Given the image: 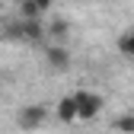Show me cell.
I'll return each mask as SVG.
<instances>
[{"instance_id":"cell-1","label":"cell","mask_w":134,"mask_h":134,"mask_svg":"<svg viewBox=\"0 0 134 134\" xmlns=\"http://www.w3.org/2000/svg\"><path fill=\"white\" fill-rule=\"evenodd\" d=\"M7 35L16 38V42H29V45H35L45 38V26L42 19H13L7 26Z\"/></svg>"},{"instance_id":"cell-2","label":"cell","mask_w":134,"mask_h":134,"mask_svg":"<svg viewBox=\"0 0 134 134\" xmlns=\"http://www.w3.org/2000/svg\"><path fill=\"white\" fill-rule=\"evenodd\" d=\"M74 102H77V121H93L96 115L102 112V96L90 93V90H77Z\"/></svg>"},{"instance_id":"cell-3","label":"cell","mask_w":134,"mask_h":134,"mask_svg":"<svg viewBox=\"0 0 134 134\" xmlns=\"http://www.w3.org/2000/svg\"><path fill=\"white\" fill-rule=\"evenodd\" d=\"M45 121H48V109H45L42 102H32V105L19 109V115H16V125H19L23 131H35V128H42Z\"/></svg>"},{"instance_id":"cell-4","label":"cell","mask_w":134,"mask_h":134,"mask_svg":"<svg viewBox=\"0 0 134 134\" xmlns=\"http://www.w3.org/2000/svg\"><path fill=\"white\" fill-rule=\"evenodd\" d=\"M45 61L51 70H67L70 67V51H67V45H48L45 48Z\"/></svg>"},{"instance_id":"cell-5","label":"cell","mask_w":134,"mask_h":134,"mask_svg":"<svg viewBox=\"0 0 134 134\" xmlns=\"http://www.w3.org/2000/svg\"><path fill=\"white\" fill-rule=\"evenodd\" d=\"M54 115H58V121H77V102H74V96H64L61 102H58V109H54Z\"/></svg>"},{"instance_id":"cell-6","label":"cell","mask_w":134,"mask_h":134,"mask_svg":"<svg viewBox=\"0 0 134 134\" xmlns=\"http://www.w3.org/2000/svg\"><path fill=\"white\" fill-rule=\"evenodd\" d=\"M45 35L51 38V45H61L67 35H70V23H67V19H54L51 26L45 29Z\"/></svg>"},{"instance_id":"cell-7","label":"cell","mask_w":134,"mask_h":134,"mask_svg":"<svg viewBox=\"0 0 134 134\" xmlns=\"http://www.w3.org/2000/svg\"><path fill=\"white\" fill-rule=\"evenodd\" d=\"M16 19H42V13L35 10L32 0H19V7H16Z\"/></svg>"},{"instance_id":"cell-8","label":"cell","mask_w":134,"mask_h":134,"mask_svg":"<svg viewBox=\"0 0 134 134\" xmlns=\"http://www.w3.org/2000/svg\"><path fill=\"white\" fill-rule=\"evenodd\" d=\"M112 128L118 131V134H134V112H125V115H118V118L112 121Z\"/></svg>"},{"instance_id":"cell-9","label":"cell","mask_w":134,"mask_h":134,"mask_svg":"<svg viewBox=\"0 0 134 134\" xmlns=\"http://www.w3.org/2000/svg\"><path fill=\"white\" fill-rule=\"evenodd\" d=\"M118 51L125 58H134V32H125V35L118 38Z\"/></svg>"},{"instance_id":"cell-10","label":"cell","mask_w":134,"mask_h":134,"mask_svg":"<svg viewBox=\"0 0 134 134\" xmlns=\"http://www.w3.org/2000/svg\"><path fill=\"white\" fill-rule=\"evenodd\" d=\"M32 3H35V10H38V13L45 16L48 10H51V3H54V0H32Z\"/></svg>"}]
</instances>
